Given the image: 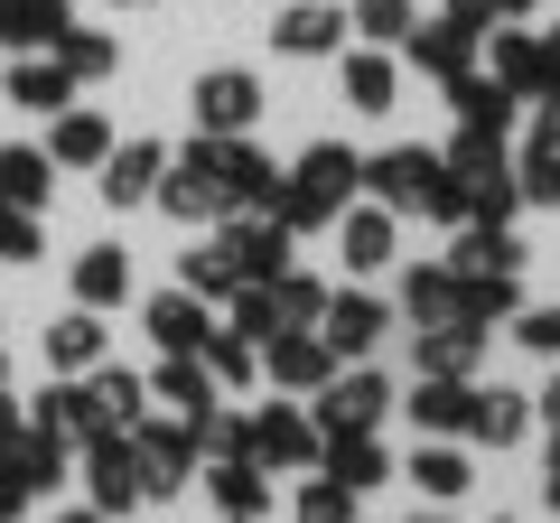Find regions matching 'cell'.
Returning <instances> with one entry per match:
<instances>
[{
	"label": "cell",
	"instance_id": "6da1fadb",
	"mask_svg": "<svg viewBox=\"0 0 560 523\" xmlns=\"http://www.w3.org/2000/svg\"><path fill=\"white\" fill-rule=\"evenodd\" d=\"M355 178H364L355 150H346V141H318L300 168H290V178H280V206H271V216L290 224V234H318V224H337V216H346Z\"/></svg>",
	"mask_w": 560,
	"mask_h": 523
},
{
	"label": "cell",
	"instance_id": "7a4b0ae2",
	"mask_svg": "<svg viewBox=\"0 0 560 523\" xmlns=\"http://www.w3.org/2000/svg\"><path fill=\"white\" fill-rule=\"evenodd\" d=\"M383 411H393V383H383L374 364H337V374L318 383V411H308V421H318V440H327V430H383Z\"/></svg>",
	"mask_w": 560,
	"mask_h": 523
},
{
	"label": "cell",
	"instance_id": "3957f363",
	"mask_svg": "<svg viewBox=\"0 0 560 523\" xmlns=\"http://www.w3.org/2000/svg\"><path fill=\"white\" fill-rule=\"evenodd\" d=\"M243 458H253V467H318V421L290 411V403L243 411Z\"/></svg>",
	"mask_w": 560,
	"mask_h": 523
},
{
	"label": "cell",
	"instance_id": "277c9868",
	"mask_svg": "<svg viewBox=\"0 0 560 523\" xmlns=\"http://www.w3.org/2000/svg\"><path fill=\"white\" fill-rule=\"evenodd\" d=\"M131 458H140V496H187V467H197L187 421H150V411H140L131 421Z\"/></svg>",
	"mask_w": 560,
	"mask_h": 523
},
{
	"label": "cell",
	"instance_id": "5b68a950",
	"mask_svg": "<svg viewBox=\"0 0 560 523\" xmlns=\"http://www.w3.org/2000/svg\"><path fill=\"white\" fill-rule=\"evenodd\" d=\"M84 496H94V514H103V523H113V514H131V504H150V496H140L131 430H113V440H84Z\"/></svg>",
	"mask_w": 560,
	"mask_h": 523
},
{
	"label": "cell",
	"instance_id": "8992f818",
	"mask_svg": "<svg viewBox=\"0 0 560 523\" xmlns=\"http://www.w3.org/2000/svg\"><path fill=\"white\" fill-rule=\"evenodd\" d=\"M261 374H271L280 393H318V383L337 374V346H327L318 327H280V337H261Z\"/></svg>",
	"mask_w": 560,
	"mask_h": 523
},
{
	"label": "cell",
	"instance_id": "52a82bcc",
	"mask_svg": "<svg viewBox=\"0 0 560 523\" xmlns=\"http://www.w3.org/2000/svg\"><path fill=\"white\" fill-rule=\"evenodd\" d=\"M224 262H234V281H280L290 271V224L280 216H224Z\"/></svg>",
	"mask_w": 560,
	"mask_h": 523
},
{
	"label": "cell",
	"instance_id": "ba28073f",
	"mask_svg": "<svg viewBox=\"0 0 560 523\" xmlns=\"http://www.w3.org/2000/svg\"><path fill=\"white\" fill-rule=\"evenodd\" d=\"M261 121V84L243 75V66H224V75H197V131H215V141H243Z\"/></svg>",
	"mask_w": 560,
	"mask_h": 523
},
{
	"label": "cell",
	"instance_id": "9c48e42d",
	"mask_svg": "<svg viewBox=\"0 0 560 523\" xmlns=\"http://www.w3.org/2000/svg\"><path fill=\"white\" fill-rule=\"evenodd\" d=\"M383 327H393V309L383 300H364V290H337V300L318 309V337L337 346V364H364L383 346Z\"/></svg>",
	"mask_w": 560,
	"mask_h": 523
},
{
	"label": "cell",
	"instance_id": "30bf717a",
	"mask_svg": "<svg viewBox=\"0 0 560 523\" xmlns=\"http://www.w3.org/2000/svg\"><path fill=\"white\" fill-rule=\"evenodd\" d=\"M140 411H150V383L140 374H113V364L84 374V440H113V430H131Z\"/></svg>",
	"mask_w": 560,
	"mask_h": 523
},
{
	"label": "cell",
	"instance_id": "8fae6325",
	"mask_svg": "<svg viewBox=\"0 0 560 523\" xmlns=\"http://www.w3.org/2000/svg\"><path fill=\"white\" fill-rule=\"evenodd\" d=\"M47 160H57V168H103V160H113V121H103L94 103L47 113Z\"/></svg>",
	"mask_w": 560,
	"mask_h": 523
},
{
	"label": "cell",
	"instance_id": "7c38bea8",
	"mask_svg": "<svg viewBox=\"0 0 560 523\" xmlns=\"http://www.w3.org/2000/svg\"><path fill=\"white\" fill-rule=\"evenodd\" d=\"M477 47H495V84H504V94H551V47H541L533 38V28H486V38Z\"/></svg>",
	"mask_w": 560,
	"mask_h": 523
},
{
	"label": "cell",
	"instance_id": "4fadbf2b",
	"mask_svg": "<svg viewBox=\"0 0 560 523\" xmlns=\"http://www.w3.org/2000/svg\"><path fill=\"white\" fill-rule=\"evenodd\" d=\"M477 356H486V327L477 318H440V327H420V346H411V364L420 374H477Z\"/></svg>",
	"mask_w": 560,
	"mask_h": 523
},
{
	"label": "cell",
	"instance_id": "5bb4252c",
	"mask_svg": "<svg viewBox=\"0 0 560 523\" xmlns=\"http://www.w3.org/2000/svg\"><path fill=\"white\" fill-rule=\"evenodd\" d=\"M318 458H327V477H337V486H355V496H374V486L393 477V458H383V440H374V430H327V440H318Z\"/></svg>",
	"mask_w": 560,
	"mask_h": 523
},
{
	"label": "cell",
	"instance_id": "9a60e30c",
	"mask_svg": "<svg viewBox=\"0 0 560 523\" xmlns=\"http://www.w3.org/2000/svg\"><path fill=\"white\" fill-rule=\"evenodd\" d=\"M160 168H168L160 141H113V160H103V206H150Z\"/></svg>",
	"mask_w": 560,
	"mask_h": 523
},
{
	"label": "cell",
	"instance_id": "2e32d148",
	"mask_svg": "<svg viewBox=\"0 0 560 523\" xmlns=\"http://www.w3.org/2000/svg\"><path fill=\"white\" fill-rule=\"evenodd\" d=\"M430 178H440V160L401 141V150H383V160H364V178H355V187H374L383 206H420V187H430Z\"/></svg>",
	"mask_w": 560,
	"mask_h": 523
},
{
	"label": "cell",
	"instance_id": "e0dca14e",
	"mask_svg": "<svg viewBox=\"0 0 560 523\" xmlns=\"http://www.w3.org/2000/svg\"><path fill=\"white\" fill-rule=\"evenodd\" d=\"M47 187H57V160H47L38 141H10L0 150V206H20V216H38Z\"/></svg>",
	"mask_w": 560,
	"mask_h": 523
},
{
	"label": "cell",
	"instance_id": "ac0fdd59",
	"mask_svg": "<svg viewBox=\"0 0 560 523\" xmlns=\"http://www.w3.org/2000/svg\"><path fill=\"white\" fill-rule=\"evenodd\" d=\"M337 243H346V262H355V271H393V206H346L337 216Z\"/></svg>",
	"mask_w": 560,
	"mask_h": 523
},
{
	"label": "cell",
	"instance_id": "d6986e66",
	"mask_svg": "<svg viewBox=\"0 0 560 523\" xmlns=\"http://www.w3.org/2000/svg\"><path fill=\"white\" fill-rule=\"evenodd\" d=\"M467 440L477 449H514L523 430H533V403H523V393H467Z\"/></svg>",
	"mask_w": 560,
	"mask_h": 523
},
{
	"label": "cell",
	"instance_id": "ffe728a7",
	"mask_svg": "<svg viewBox=\"0 0 560 523\" xmlns=\"http://www.w3.org/2000/svg\"><path fill=\"white\" fill-rule=\"evenodd\" d=\"M448 271H458V281H495V271H523V243L504 234V224H467L458 253H448Z\"/></svg>",
	"mask_w": 560,
	"mask_h": 523
},
{
	"label": "cell",
	"instance_id": "44dd1931",
	"mask_svg": "<svg viewBox=\"0 0 560 523\" xmlns=\"http://www.w3.org/2000/svg\"><path fill=\"white\" fill-rule=\"evenodd\" d=\"M401 318H411V327L458 318V271H448V262H420V271H401Z\"/></svg>",
	"mask_w": 560,
	"mask_h": 523
},
{
	"label": "cell",
	"instance_id": "7402d4cb",
	"mask_svg": "<svg viewBox=\"0 0 560 523\" xmlns=\"http://www.w3.org/2000/svg\"><path fill=\"white\" fill-rule=\"evenodd\" d=\"M290 57H327V47H346V10H327V0H300V10H280L271 28Z\"/></svg>",
	"mask_w": 560,
	"mask_h": 523
},
{
	"label": "cell",
	"instance_id": "603a6c76",
	"mask_svg": "<svg viewBox=\"0 0 560 523\" xmlns=\"http://www.w3.org/2000/svg\"><path fill=\"white\" fill-rule=\"evenodd\" d=\"M75 300L84 309H121L131 300V253H121V243H94V253L75 262Z\"/></svg>",
	"mask_w": 560,
	"mask_h": 523
},
{
	"label": "cell",
	"instance_id": "cb8c5ba5",
	"mask_svg": "<svg viewBox=\"0 0 560 523\" xmlns=\"http://www.w3.org/2000/svg\"><path fill=\"white\" fill-rule=\"evenodd\" d=\"M10 103H20V113H66V103H75V75H66L57 57H20L10 66Z\"/></svg>",
	"mask_w": 560,
	"mask_h": 523
},
{
	"label": "cell",
	"instance_id": "d4e9b609",
	"mask_svg": "<svg viewBox=\"0 0 560 523\" xmlns=\"http://www.w3.org/2000/svg\"><path fill=\"white\" fill-rule=\"evenodd\" d=\"M393 94H401L393 57H383V47H346V103H355V113H393Z\"/></svg>",
	"mask_w": 560,
	"mask_h": 523
},
{
	"label": "cell",
	"instance_id": "484cf974",
	"mask_svg": "<svg viewBox=\"0 0 560 523\" xmlns=\"http://www.w3.org/2000/svg\"><path fill=\"white\" fill-rule=\"evenodd\" d=\"M206 496H215L224 514H261V504H271V467H253V458H215V467H206Z\"/></svg>",
	"mask_w": 560,
	"mask_h": 523
},
{
	"label": "cell",
	"instance_id": "4316f807",
	"mask_svg": "<svg viewBox=\"0 0 560 523\" xmlns=\"http://www.w3.org/2000/svg\"><path fill=\"white\" fill-rule=\"evenodd\" d=\"M150 337H160L168 356H197V346H206V300H197V290H168V300H150Z\"/></svg>",
	"mask_w": 560,
	"mask_h": 523
},
{
	"label": "cell",
	"instance_id": "83f0119b",
	"mask_svg": "<svg viewBox=\"0 0 560 523\" xmlns=\"http://www.w3.org/2000/svg\"><path fill=\"white\" fill-rule=\"evenodd\" d=\"M401 47H411V66H420V75L458 84V75H467V47H477V38H458V28H448V20H430V28L411 20V38H401Z\"/></svg>",
	"mask_w": 560,
	"mask_h": 523
},
{
	"label": "cell",
	"instance_id": "f1b7e54d",
	"mask_svg": "<svg viewBox=\"0 0 560 523\" xmlns=\"http://www.w3.org/2000/svg\"><path fill=\"white\" fill-rule=\"evenodd\" d=\"M47 364H57V374H94L103 364V318L94 309H75V318L47 327Z\"/></svg>",
	"mask_w": 560,
	"mask_h": 523
},
{
	"label": "cell",
	"instance_id": "f546056e",
	"mask_svg": "<svg viewBox=\"0 0 560 523\" xmlns=\"http://www.w3.org/2000/svg\"><path fill=\"white\" fill-rule=\"evenodd\" d=\"M411 421H420V440L458 430V421H467V383H458V374H420V383H411Z\"/></svg>",
	"mask_w": 560,
	"mask_h": 523
},
{
	"label": "cell",
	"instance_id": "4dcf8cb0",
	"mask_svg": "<svg viewBox=\"0 0 560 523\" xmlns=\"http://www.w3.org/2000/svg\"><path fill=\"white\" fill-rule=\"evenodd\" d=\"M448 103H458V121H467V131H504V121H514V94H504L495 75H477V66H467V75L448 84Z\"/></svg>",
	"mask_w": 560,
	"mask_h": 523
},
{
	"label": "cell",
	"instance_id": "1f68e13d",
	"mask_svg": "<svg viewBox=\"0 0 560 523\" xmlns=\"http://www.w3.org/2000/svg\"><path fill=\"white\" fill-rule=\"evenodd\" d=\"M150 393H160L168 411H187V421H197V411L215 403V374H206V356H168V364H160V383H150Z\"/></svg>",
	"mask_w": 560,
	"mask_h": 523
},
{
	"label": "cell",
	"instance_id": "d6a6232c",
	"mask_svg": "<svg viewBox=\"0 0 560 523\" xmlns=\"http://www.w3.org/2000/svg\"><path fill=\"white\" fill-rule=\"evenodd\" d=\"M411 486H420L430 504L467 496V458H458V449H440V440H420V449H411Z\"/></svg>",
	"mask_w": 560,
	"mask_h": 523
},
{
	"label": "cell",
	"instance_id": "836d02e7",
	"mask_svg": "<svg viewBox=\"0 0 560 523\" xmlns=\"http://www.w3.org/2000/svg\"><path fill=\"white\" fill-rule=\"evenodd\" d=\"M514 309H523V271H495V281H458V318L495 327V318H514Z\"/></svg>",
	"mask_w": 560,
	"mask_h": 523
},
{
	"label": "cell",
	"instance_id": "e575fe53",
	"mask_svg": "<svg viewBox=\"0 0 560 523\" xmlns=\"http://www.w3.org/2000/svg\"><path fill=\"white\" fill-rule=\"evenodd\" d=\"M178 290H197V300H234V262H224V243H187V262H178Z\"/></svg>",
	"mask_w": 560,
	"mask_h": 523
},
{
	"label": "cell",
	"instance_id": "d590c367",
	"mask_svg": "<svg viewBox=\"0 0 560 523\" xmlns=\"http://www.w3.org/2000/svg\"><path fill=\"white\" fill-rule=\"evenodd\" d=\"M206 374H215V383H253L261 374V346L243 337V327H206Z\"/></svg>",
	"mask_w": 560,
	"mask_h": 523
},
{
	"label": "cell",
	"instance_id": "8d00e7d4",
	"mask_svg": "<svg viewBox=\"0 0 560 523\" xmlns=\"http://www.w3.org/2000/svg\"><path fill=\"white\" fill-rule=\"evenodd\" d=\"M57 66H66L75 84H94V75H113V66H121V47L103 38V28H66V38H57Z\"/></svg>",
	"mask_w": 560,
	"mask_h": 523
},
{
	"label": "cell",
	"instance_id": "74e56055",
	"mask_svg": "<svg viewBox=\"0 0 560 523\" xmlns=\"http://www.w3.org/2000/svg\"><path fill=\"white\" fill-rule=\"evenodd\" d=\"M448 178H486V168H504V131H467L458 121V141H448Z\"/></svg>",
	"mask_w": 560,
	"mask_h": 523
},
{
	"label": "cell",
	"instance_id": "f35d334b",
	"mask_svg": "<svg viewBox=\"0 0 560 523\" xmlns=\"http://www.w3.org/2000/svg\"><path fill=\"white\" fill-rule=\"evenodd\" d=\"M271 309H280V327H318L327 290L308 281V271H280V281H271Z\"/></svg>",
	"mask_w": 560,
	"mask_h": 523
},
{
	"label": "cell",
	"instance_id": "ab89813d",
	"mask_svg": "<svg viewBox=\"0 0 560 523\" xmlns=\"http://www.w3.org/2000/svg\"><path fill=\"white\" fill-rule=\"evenodd\" d=\"M514 197L523 206H560V150H523V168H514Z\"/></svg>",
	"mask_w": 560,
	"mask_h": 523
},
{
	"label": "cell",
	"instance_id": "60d3db41",
	"mask_svg": "<svg viewBox=\"0 0 560 523\" xmlns=\"http://www.w3.org/2000/svg\"><path fill=\"white\" fill-rule=\"evenodd\" d=\"M411 20H420L411 0H355V28H364L374 47H401V38H411Z\"/></svg>",
	"mask_w": 560,
	"mask_h": 523
},
{
	"label": "cell",
	"instance_id": "b9f144b4",
	"mask_svg": "<svg viewBox=\"0 0 560 523\" xmlns=\"http://www.w3.org/2000/svg\"><path fill=\"white\" fill-rule=\"evenodd\" d=\"M300 523H355V486L308 477V486H300Z\"/></svg>",
	"mask_w": 560,
	"mask_h": 523
},
{
	"label": "cell",
	"instance_id": "7bdbcfd3",
	"mask_svg": "<svg viewBox=\"0 0 560 523\" xmlns=\"http://www.w3.org/2000/svg\"><path fill=\"white\" fill-rule=\"evenodd\" d=\"M66 28H75V20H66V0H20V47H57Z\"/></svg>",
	"mask_w": 560,
	"mask_h": 523
},
{
	"label": "cell",
	"instance_id": "ee69618b",
	"mask_svg": "<svg viewBox=\"0 0 560 523\" xmlns=\"http://www.w3.org/2000/svg\"><path fill=\"white\" fill-rule=\"evenodd\" d=\"M38 253H47L38 216H20V206H10V216H0V262H38Z\"/></svg>",
	"mask_w": 560,
	"mask_h": 523
},
{
	"label": "cell",
	"instance_id": "f6af8a7d",
	"mask_svg": "<svg viewBox=\"0 0 560 523\" xmlns=\"http://www.w3.org/2000/svg\"><path fill=\"white\" fill-rule=\"evenodd\" d=\"M514 337L533 356H560V309H514Z\"/></svg>",
	"mask_w": 560,
	"mask_h": 523
},
{
	"label": "cell",
	"instance_id": "bcb514c9",
	"mask_svg": "<svg viewBox=\"0 0 560 523\" xmlns=\"http://www.w3.org/2000/svg\"><path fill=\"white\" fill-rule=\"evenodd\" d=\"M440 20L458 28V38H486V28H495V0H448Z\"/></svg>",
	"mask_w": 560,
	"mask_h": 523
},
{
	"label": "cell",
	"instance_id": "7dc6e473",
	"mask_svg": "<svg viewBox=\"0 0 560 523\" xmlns=\"http://www.w3.org/2000/svg\"><path fill=\"white\" fill-rule=\"evenodd\" d=\"M0 47H20V0H0Z\"/></svg>",
	"mask_w": 560,
	"mask_h": 523
},
{
	"label": "cell",
	"instance_id": "c3c4849f",
	"mask_svg": "<svg viewBox=\"0 0 560 523\" xmlns=\"http://www.w3.org/2000/svg\"><path fill=\"white\" fill-rule=\"evenodd\" d=\"M0 449H20V411L10 403H0Z\"/></svg>",
	"mask_w": 560,
	"mask_h": 523
},
{
	"label": "cell",
	"instance_id": "681fc988",
	"mask_svg": "<svg viewBox=\"0 0 560 523\" xmlns=\"http://www.w3.org/2000/svg\"><path fill=\"white\" fill-rule=\"evenodd\" d=\"M523 10H541V0H495V20H523Z\"/></svg>",
	"mask_w": 560,
	"mask_h": 523
},
{
	"label": "cell",
	"instance_id": "f907efd6",
	"mask_svg": "<svg viewBox=\"0 0 560 523\" xmlns=\"http://www.w3.org/2000/svg\"><path fill=\"white\" fill-rule=\"evenodd\" d=\"M541 411H551V421H560V374H551V393H541Z\"/></svg>",
	"mask_w": 560,
	"mask_h": 523
},
{
	"label": "cell",
	"instance_id": "816d5d0a",
	"mask_svg": "<svg viewBox=\"0 0 560 523\" xmlns=\"http://www.w3.org/2000/svg\"><path fill=\"white\" fill-rule=\"evenodd\" d=\"M551 514H560V467H551Z\"/></svg>",
	"mask_w": 560,
	"mask_h": 523
},
{
	"label": "cell",
	"instance_id": "f5cc1de1",
	"mask_svg": "<svg viewBox=\"0 0 560 523\" xmlns=\"http://www.w3.org/2000/svg\"><path fill=\"white\" fill-rule=\"evenodd\" d=\"M551 467H560V421H551Z\"/></svg>",
	"mask_w": 560,
	"mask_h": 523
},
{
	"label": "cell",
	"instance_id": "db71d44e",
	"mask_svg": "<svg viewBox=\"0 0 560 523\" xmlns=\"http://www.w3.org/2000/svg\"><path fill=\"white\" fill-rule=\"evenodd\" d=\"M66 523H103V514H66Z\"/></svg>",
	"mask_w": 560,
	"mask_h": 523
},
{
	"label": "cell",
	"instance_id": "11a10c76",
	"mask_svg": "<svg viewBox=\"0 0 560 523\" xmlns=\"http://www.w3.org/2000/svg\"><path fill=\"white\" fill-rule=\"evenodd\" d=\"M121 10H150V0H121Z\"/></svg>",
	"mask_w": 560,
	"mask_h": 523
},
{
	"label": "cell",
	"instance_id": "9f6ffc18",
	"mask_svg": "<svg viewBox=\"0 0 560 523\" xmlns=\"http://www.w3.org/2000/svg\"><path fill=\"white\" fill-rule=\"evenodd\" d=\"M224 523H253V514H224Z\"/></svg>",
	"mask_w": 560,
	"mask_h": 523
},
{
	"label": "cell",
	"instance_id": "6f0895ef",
	"mask_svg": "<svg viewBox=\"0 0 560 523\" xmlns=\"http://www.w3.org/2000/svg\"><path fill=\"white\" fill-rule=\"evenodd\" d=\"M411 523H440V514H411Z\"/></svg>",
	"mask_w": 560,
	"mask_h": 523
},
{
	"label": "cell",
	"instance_id": "680465c9",
	"mask_svg": "<svg viewBox=\"0 0 560 523\" xmlns=\"http://www.w3.org/2000/svg\"><path fill=\"white\" fill-rule=\"evenodd\" d=\"M0 216H10V206H0Z\"/></svg>",
	"mask_w": 560,
	"mask_h": 523
},
{
	"label": "cell",
	"instance_id": "91938a15",
	"mask_svg": "<svg viewBox=\"0 0 560 523\" xmlns=\"http://www.w3.org/2000/svg\"><path fill=\"white\" fill-rule=\"evenodd\" d=\"M495 523H504V514H495Z\"/></svg>",
	"mask_w": 560,
	"mask_h": 523
}]
</instances>
